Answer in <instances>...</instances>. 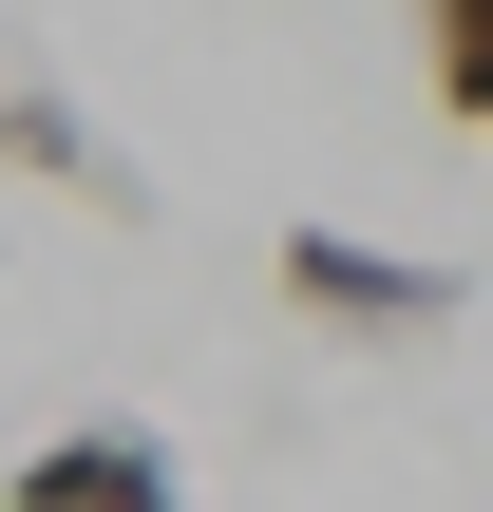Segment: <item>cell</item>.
Here are the masks:
<instances>
[{
  "instance_id": "cell-1",
  "label": "cell",
  "mask_w": 493,
  "mask_h": 512,
  "mask_svg": "<svg viewBox=\"0 0 493 512\" xmlns=\"http://www.w3.org/2000/svg\"><path fill=\"white\" fill-rule=\"evenodd\" d=\"M266 285H285L304 323H342V342H418V323H456V304H475L437 247H361V228H285V247H266Z\"/></svg>"
},
{
  "instance_id": "cell-2",
  "label": "cell",
  "mask_w": 493,
  "mask_h": 512,
  "mask_svg": "<svg viewBox=\"0 0 493 512\" xmlns=\"http://www.w3.org/2000/svg\"><path fill=\"white\" fill-rule=\"evenodd\" d=\"M0 512H190V456H171L152 418H57V437L0 475Z\"/></svg>"
},
{
  "instance_id": "cell-3",
  "label": "cell",
  "mask_w": 493,
  "mask_h": 512,
  "mask_svg": "<svg viewBox=\"0 0 493 512\" xmlns=\"http://www.w3.org/2000/svg\"><path fill=\"white\" fill-rule=\"evenodd\" d=\"M0 171H38V190H95L114 228L152 209V171H114V133H95L76 95H38V76H0Z\"/></svg>"
},
{
  "instance_id": "cell-4",
  "label": "cell",
  "mask_w": 493,
  "mask_h": 512,
  "mask_svg": "<svg viewBox=\"0 0 493 512\" xmlns=\"http://www.w3.org/2000/svg\"><path fill=\"white\" fill-rule=\"evenodd\" d=\"M399 19H418V57H437V114L493 133V0H399Z\"/></svg>"
}]
</instances>
